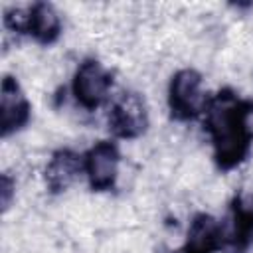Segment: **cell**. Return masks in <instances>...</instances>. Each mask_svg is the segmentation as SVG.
I'll return each instance as SVG.
<instances>
[{
    "mask_svg": "<svg viewBox=\"0 0 253 253\" xmlns=\"http://www.w3.org/2000/svg\"><path fill=\"white\" fill-rule=\"evenodd\" d=\"M148 107L140 93L125 91L121 93L107 115V125L113 136L123 140H134L142 136L148 128Z\"/></svg>",
    "mask_w": 253,
    "mask_h": 253,
    "instance_id": "cell-4",
    "label": "cell"
},
{
    "mask_svg": "<svg viewBox=\"0 0 253 253\" xmlns=\"http://www.w3.org/2000/svg\"><path fill=\"white\" fill-rule=\"evenodd\" d=\"M14 194H16V180L8 172L0 174V206H2V211H8V208L14 200Z\"/></svg>",
    "mask_w": 253,
    "mask_h": 253,
    "instance_id": "cell-11",
    "label": "cell"
},
{
    "mask_svg": "<svg viewBox=\"0 0 253 253\" xmlns=\"http://www.w3.org/2000/svg\"><path fill=\"white\" fill-rule=\"evenodd\" d=\"M204 128L213 146V162L221 172L237 168L251 152L253 130L249 119L253 101L239 97L233 89L223 87L208 97L204 109Z\"/></svg>",
    "mask_w": 253,
    "mask_h": 253,
    "instance_id": "cell-1",
    "label": "cell"
},
{
    "mask_svg": "<svg viewBox=\"0 0 253 253\" xmlns=\"http://www.w3.org/2000/svg\"><path fill=\"white\" fill-rule=\"evenodd\" d=\"M2 20L12 34L30 36L42 45H51L61 36V18L47 2H36L28 8H6Z\"/></svg>",
    "mask_w": 253,
    "mask_h": 253,
    "instance_id": "cell-2",
    "label": "cell"
},
{
    "mask_svg": "<svg viewBox=\"0 0 253 253\" xmlns=\"http://www.w3.org/2000/svg\"><path fill=\"white\" fill-rule=\"evenodd\" d=\"M111 87H113L111 71L99 59L93 57H87L79 63L71 81V93L85 111L99 109L107 101Z\"/></svg>",
    "mask_w": 253,
    "mask_h": 253,
    "instance_id": "cell-5",
    "label": "cell"
},
{
    "mask_svg": "<svg viewBox=\"0 0 253 253\" xmlns=\"http://www.w3.org/2000/svg\"><path fill=\"white\" fill-rule=\"evenodd\" d=\"M223 249V225L210 213L200 211L192 217L182 253H217Z\"/></svg>",
    "mask_w": 253,
    "mask_h": 253,
    "instance_id": "cell-9",
    "label": "cell"
},
{
    "mask_svg": "<svg viewBox=\"0 0 253 253\" xmlns=\"http://www.w3.org/2000/svg\"><path fill=\"white\" fill-rule=\"evenodd\" d=\"M32 119V105L14 75H4L0 89V134L2 138L22 130Z\"/></svg>",
    "mask_w": 253,
    "mask_h": 253,
    "instance_id": "cell-8",
    "label": "cell"
},
{
    "mask_svg": "<svg viewBox=\"0 0 253 253\" xmlns=\"http://www.w3.org/2000/svg\"><path fill=\"white\" fill-rule=\"evenodd\" d=\"M223 225V251L245 253L253 247V198L235 194L229 204V221Z\"/></svg>",
    "mask_w": 253,
    "mask_h": 253,
    "instance_id": "cell-7",
    "label": "cell"
},
{
    "mask_svg": "<svg viewBox=\"0 0 253 253\" xmlns=\"http://www.w3.org/2000/svg\"><path fill=\"white\" fill-rule=\"evenodd\" d=\"M204 77L200 71L186 67L172 75L168 83V109L172 119L188 123L204 115L208 97L202 89Z\"/></svg>",
    "mask_w": 253,
    "mask_h": 253,
    "instance_id": "cell-3",
    "label": "cell"
},
{
    "mask_svg": "<svg viewBox=\"0 0 253 253\" xmlns=\"http://www.w3.org/2000/svg\"><path fill=\"white\" fill-rule=\"evenodd\" d=\"M81 172H85L83 156L71 148H59L49 156L43 168V180L51 194H61L75 182Z\"/></svg>",
    "mask_w": 253,
    "mask_h": 253,
    "instance_id": "cell-10",
    "label": "cell"
},
{
    "mask_svg": "<svg viewBox=\"0 0 253 253\" xmlns=\"http://www.w3.org/2000/svg\"><path fill=\"white\" fill-rule=\"evenodd\" d=\"M121 150L113 140L95 142L83 156L85 176L93 192H109L117 184Z\"/></svg>",
    "mask_w": 253,
    "mask_h": 253,
    "instance_id": "cell-6",
    "label": "cell"
}]
</instances>
